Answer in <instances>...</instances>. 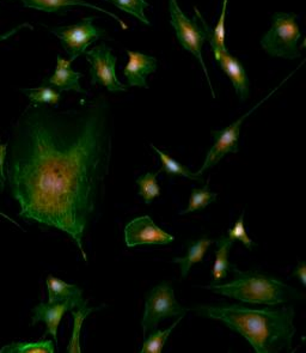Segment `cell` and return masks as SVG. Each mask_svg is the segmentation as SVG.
<instances>
[{
	"label": "cell",
	"mask_w": 306,
	"mask_h": 353,
	"mask_svg": "<svg viewBox=\"0 0 306 353\" xmlns=\"http://www.w3.org/2000/svg\"><path fill=\"white\" fill-rule=\"evenodd\" d=\"M127 54H128L130 61L123 70V74L126 76L128 85L149 89V84L146 82V78H147L150 73L156 72L157 60L153 57L143 54L139 52L127 50Z\"/></svg>",
	"instance_id": "cell-13"
},
{
	"label": "cell",
	"mask_w": 306,
	"mask_h": 353,
	"mask_svg": "<svg viewBox=\"0 0 306 353\" xmlns=\"http://www.w3.org/2000/svg\"><path fill=\"white\" fill-rule=\"evenodd\" d=\"M71 63H72L70 60L63 59V57H58L54 74L50 76V78H45L43 83L53 86L60 92L61 91H76L81 94H86V91L81 88V83H79L83 74L74 71Z\"/></svg>",
	"instance_id": "cell-14"
},
{
	"label": "cell",
	"mask_w": 306,
	"mask_h": 353,
	"mask_svg": "<svg viewBox=\"0 0 306 353\" xmlns=\"http://www.w3.org/2000/svg\"><path fill=\"white\" fill-rule=\"evenodd\" d=\"M23 5L29 9L39 10V11H43V12H60L66 8H71V6H86L90 9L97 10L103 14H107L113 17L120 26L122 29H127L126 23L121 21V19L116 16L115 14H112L110 11L102 9L97 5H92L88 3L85 0H22Z\"/></svg>",
	"instance_id": "cell-15"
},
{
	"label": "cell",
	"mask_w": 306,
	"mask_h": 353,
	"mask_svg": "<svg viewBox=\"0 0 306 353\" xmlns=\"http://www.w3.org/2000/svg\"><path fill=\"white\" fill-rule=\"evenodd\" d=\"M1 353H54V343L52 340H45L42 338L40 341L35 343H12L6 345L0 350Z\"/></svg>",
	"instance_id": "cell-23"
},
{
	"label": "cell",
	"mask_w": 306,
	"mask_h": 353,
	"mask_svg": "<svg viewBox=\"0 0 306 353\" xmlns=\"http://www.w3.org/2000/svg\"><path fill=\"white\" fill-rule=\"evenodd\" d=\"M76 310H71L73 316V330L72 336L68 343V353H81V331L83 323L86 320V317L90 315L91 312L95 310V308H90L88 307V301L84 303L79 305Z\"/></svg>",
	"instance_id": "cell-21"
},
{
	"label": "cell",
	"mask_w": 306,
	"mask_h": 353,
	"mask_svg": "<svg viewBox=\"0 0 306 353\" xmlns=\"http://www.w3.org/2000/svg\"><path fill=\"white\" fill-rule=\"evenodd\" d=\"M227 237L234 241H234H241L249 250H252V247H254V241L249 237L247 231H245V228H244V213L241 214V217L238 218V221L234 224V227L232 229H229Z\"/></svg>",
	"instance_id": "cell-28"
},
{
	"label": "cell",
	"mask_w": 306,
	"mask_h": 353,
	"mask_svg": "<svg viewBox=\"0 0 306 353\" xmlns=\"http://www.w3.org/2000/svg\"><path fill=\"white\" fill-rule=\"evenodd\" d=\"M85 301L79 299H70L66 302L59 303H40L32 309V325H37V322H45V332L42 338H45L47 334L53 336L55 344H58V328L60 322L63 320L65 312H71L84 303Z\"/></svg>",
	"instance_id": "cell-11"
},
{
	"label": "cell",
	"mask_w": 306,
	"mask_h": 353,
	"mask_svg": "<svg viewBox=\"0 0 306 353\" xmlns=\"http://www.w3.org/2000/svg\"><path fill=\"white\" fill-rule=\"evenodd\" d=\"M188 309L183 308L176 301L174 289L170 283L164 281L153 288L146 297L144 316L141 327L144 335L157 330L159 322L174 316H185Z\"/></svg>",
	"instance_id": "cell-6"
},
{
	"label": "cell",
	"mask_w": 306,
	"mask_h": 353,
	"mask_svg": "<svg viewBox=\"0 0 306 353\" xmlns=\"http://www.w3.org/2000/svg\"><path fill=\"white\" fill-rule=\"evenodd\" d=\"M47 291H48V303L66 302L70 299L83 301V291L79 286L68 284L57 276H47Z\"/></svg>",
	"instance_id": "cell-16"
},
{
	"label": "cell",
	"mask_w": 306,
	"mask_h": 353,
	"mask_svg": "<svg viewBox=\"0 0 306 353\" xmlns=\"http://www.w3.org/2000/svg\"><path fill=\"white\" fill-rule=\"evenodd\" d=\"M159 172L161 169L157 172H147L136 180V183L139 186V195L146 204H151L153 199L161 194V187L157 182Z\"/></svg>",
	"instance_id": "cell-25"
},
{
	"label": "cell",
	"mask_w": 306,
	"mask_h": 353,
	"mask_svg": "<svg viewBox=\"0 0 306 353\" xmlns=\"http://www.w3.org/2000/svg\"><path fill=\"white\" fill-rule=\"evenodd\" d=\"M107 1L115 5L123 12L134 16L135 19H139L140 22L150 26L149 19L145 14V10L150 6L146 0H107Z\"/></svg>",
	"instance_id": "cell-27"
},
{
	"label": "cell",
	"mask_w": 306,
	"mask_h": 353,
	"mask_svg": "<svg viewBox=\"0 0 306 353\" xmlns=\"http://www.w3.org/2000/svg\"><path fill=\"white\" fill-rule=\"evenodd\" d=\"M169 11H170V23L175 29L176 37L178 39L180 45L187 52L192 53L198 60V63H201L203 72L207 78L208 84L211 86L212 95L213 97H216V94L212 89L211 78H210L207 68H206L203 58V43L207 39L203 24L200 23L198 17L193 19H188L182 12L177 0H169Z\"/></svg>",
	"instance_id": "cell-5"
},
{
	"label": "cell",
	"mask_w": 306,
	"mask_h": 353,
	"mask_svg": "<svg viewBox=\"0 0 306 353\" xmlns=\"http://www.w3.org/2000/svg\"><path fill=\"white\" fill-rule=\"evenodd\" d=\"M151 148L156 151V154L161 159V162H162L161 172H165L167 176H183L190 179V180H194V181L203 182V176L196 175L195 172H190L188 168L185 167L180 162H177L176 159L170 157L169 154H165L162 150L157 149L154 145H151Z\"/></svg>",
	"instance_id": "cell-20"
},
{
	"label": "cell",
	"mask_w": 306,
	"mask_h": 353,
	"mask_svg": "<svg viewBox=\"0 0 306 353\" xmlns=\"http://www.w3.org/2000/svg\"><path fill=\"white\" fill-rule=\"evenodd\" d=\"M216 261L213 265L212 276L214 283H219L223 279H225L227 271L231 268L229 263V252L234 245V241L229 239L227 236H221V239L216 241Z\"/></svg>",
	"instance_id": "cell-17"
},
{
	"label": "cell",
	"mask_w": 306,
	"mask_h": 353,
	"mask_svg": "<svg viewBox=\"0 0 306 353\" xmlns=\"http://www.w3.org/2000/svg\"><path fill=\"white\" fill-rule=\"evenodd\" d=\"M234 281L226 284H212L206 289L229 299L249 304H265L274 307L298 299L302 294L284 281L257 272H242L234 268Z\"/></svg>",
	"instance_id": "cell-3"
},
{
	"label": "cell",
	"mask_w": 306,
	"mask_h": 353,
	"mask_svg": "<svg viewBox=\"0 0 306 353\" xmlns=\"http://www.w3.org/2000/svg\"><path fill=\"white\" fill-rule=\"evenodd\" d=\"M300 30L297 23V14L276 12L273 16L272 28L262 37L261 46L272 57L297 59L300 57L299 48Z\"/></svg>",
	"instance_id": "cell-4"
},
{
	"label": "cell",
	"mask_w": 306,
	"mask_h": 353,
	"mask_svg": "<svg viewBox=\"0 0 306 353\" xmlns=\"http://www.w3.org/2000/svg\"><path fill=\"white\" fill-rule=\"evenodd\" d=\"M0 214H1V216H3V217L6 218V219H8V221H10V222H12V223H14V224H16V222H14V221H12V219H11V218L8 217V216H6V214H4V213L0 212Z\"/></svg>",
	"instance_id": "cell-32"
},
{
	"label": "cell",
	"mask_w": 306,
	"mask_h": 353,
	"mask_svg": "<svg viewBox=\"0 0 306 353\" xmlns=\"http://www.w3.org/2000/svg\"><path fill=\"white\" fill-rule=\"evenodd\" d=\"M216 200V193H213L208 188V183L205 185L203 188H194L192 190V196L190 199V205L185 208V211H182L181 214L185 213L195 212L198 210H203L207 208L208 205L214 203Z\"/></svg>",
	"instance_id": "cell-26"
},
{
	"label": "cell",
	"mask_w": 306,
	"mask_h": 353,
	"mask_svg": "<svg viewBox=\"0 0 306 353\" xmlns=\"http://www.w3.org/2000/svg\"><path fill=\"white\" fill-rule=\"evenodd\" d=\"M175 237L156 225L151 217L144 216L131 221L125 228L127 247L141 245H169Z\"/></svg>",
	"instance_id": "cell-10"
},
{
	"label": "cell",
	"mask_w": 306,
	"mask_h": 353,
	"mask_svg": "<svg viewBox=\"0 0 306 353\" xmlns=\"http://www.w3.org/2000/svg\"><path fill=\"white\" fill-rule=\"evenodd\" d=\"M212 243H213V241L210 240V239H200V240L194 242L193 245L188 247V253H187L185 258H175L172 260L174 263L180 265L182 278L188 276L190 268L193 265L203 261L205 254H206Z\"/></svg>",
	"instance_id": "cell-19"
},
{
	"label": "cell",
	"mask_w": 306,
	"mask_h": 353,
	"mask_svg": "<svg viewBox=\"0 0 306 353\" xmlns=\"http://www.w3.org/2000/svg\"><path fill=\"white\" fill-rule=\"evenodd\" d=\"M22 92L27 96L32 104H50L57 107L61 100L60 91L45 83L40 88L22 89Z\"/></svg>",
	"instance_id": "cell-22"
},
{
	"label": "cell",
	"mask_w": 306,
	"mask_h": 353,
	"mask_svg": "<svg viewBox=\"0 0 306 353\" xmlns=\"http://www.w3.org/2000/svg\"><path fill=\"white\" fill-rule=\"evenodd\" d=\"M213 54L218 63L221 65V70L229 78L241 100H247L250 94V88H249V79L242 63L237 58L229 54L227 50L213 48Z\"/></svg>",
	"instance_id": "cell-12"
},
{
	"label": "cell",
	"mask_w": 306,
	"mask_h": 353,
	"mask_svg": "<svg viewBox=\"0 0 306 353\" xmlns=\"http://www.w3.org/2000/svg\"><path fill=\"white\" fill-rule=\"evenodd\" d=\"M200 316L218 320L248 340L257 353H278L292 349L296 327L294 309H252L239 304L203 305L195 308Z\"/></svg>",
	"instance_id": "cell-2"
},
{
	"label": "cell",
	"mask_w": 306,
	"mask_h": 353,
	"mask_svg": "<svg viewBox=\"0 0 306 353\" xmlns=\"http://www.w3.org/2000/svg\"><path fill=\"white\" fill-rule=\"evenodd\" d=\"M24 28H30V29H32V26L30 24V23L27 22L19 24V26L14 28V29H11V30H9V32H6L5 34H1V35H0V42L5 41V40H8V39H10V37H14V34H17L19 30H22V29H24Z\"/></svg>",
	"instance_id": "cell-30"
},
{
	"label": "cell",
	"mask_w": 306,
	"mask_h": 353,
	"mask_svg": "<svg viewBox=\"0 0 306 353\" xmlns=\"http://www.w3.org/2000/svg\"><path fill=\"white\" fill-rule=\"evenodd\" d=\"M280 86L275 88L274 90L272 91L269 95L265 97L261 102H258L256 105H254V107L249 110L248 113L242 115V117H241L236 123H232L231 126L223 128V130H219V131L212 132V136L214 138L216 143H214V145L212 146L211 150L208 151L206 159H205V163H203L201 169L195 172L196 175L201 176L203 172L208 170L210 168H213L216 164L219 163L221 159H224L226 154H237V152H238V138L239 134H241V128H242L244 120L248 118V117H250L252 112H254L255 109L258 108L267 99H269L270 96L274 94V91L278 90Z\"/></svg>",
	"instance_id": "cell-8"
},
{
	"label": "cell",
	"mask_w": 306,
	"mask_h": 353,
	"mask_svg": "<svg viewBox=\"0 0 306 353\" xmlns=\"http://www.w3.org/2000/svg\"><path fill=\"white\" fill-rule=\"evenodd\" d=\"M8 181L19 216L61 231L88 261L84 239L103 199L113 154L110 104H29L11 131Z\"/></svg>",
	"instance_id": "cell-1"
},
{
	"label": "cell",
	"mask_w": 306,
	"mask_h": 353,
	"mask_svg": "<svg viewBox=\"0 0 306 353\" xmlns=\"http://www.w3.org/2000/svg\"><path fill=\"white\" fill-rule=\"evenodd\" d=\"M8 156V144H3L0 141V193L5 190L6 185V172H5V161Z\"/></svg>",
	"instance_id": "cell-29"
},
{
	"label": "cell",
	"mask_w": 306,
	"mask_h": 353,
	"mask_svg": "<svg viewBox=\"0 0 306 353\" xmlns=\"http://www.w3.org/2000/svg\"><path fill=\"white\" fill-rule=\"evenodd\" d=\"M185 316H178L172 326L169 327L167 330L164 331H158L154 330L152 333L147 336V339L145 340L143 347L140 350L141 353H162L163 347L169 339V336L172 334V332L175 330V327L180 323L181 320Z\"/></svg>",
	"instance_id": "cell-24"
},
{
	"label": "cell",
	"mask_w": 306,
	"mask_h": 353,
	"mask_svg": "<svg viewBox=\"0 0 306 353\" xmlns=\"http://www.w3.org/2000/svg\"><path fill=\"white\" fill-rule=\"evenodd\" d=\"M94 17H86L74 26L50 28V32H53L60 40L71 63L79 55L84 54L91 43L107 35L104 29L94 26Z\"/></svg>",
	"instance_id": "cell-7"
},
{
	"label": "cell",
	"mask_w": 306,
	"mask_h": 353,
	"mask_svg": "<svg viewBox=\"0 0 306 353\" xmlns=\"http://www.w3.org/2000/svg\"><path fill=\"white\" fill-rule=\"evenodd\" d=\"M293 276H297L299 281H302L303 286H306V266L305 263H300L299 266L293 272Z\"/></svg>",
	"instance_id": "cell-31"
},
{
	"label": "cell",
	"mask_w": 306,
	"mask_h": 353,
	"mask_svg": "<svg viewBox=\"0 0 306 353\" xmlns=\"http://www.w3.org/2000/svg\"><path fill=\"white\" fill-rule=\"evenodd\" d=\"M86 60L90 63L91 84H99L108 91L119 92L127 91V85L122 84L116 76L117 58L105 43L96 46L85 52Z\"/></svg>",
	"instance_id": "cell-9"
},
{
	"label": "cell",
	"mask_w": 306,
	"mask_h": 353,
	"mask_svg": "<svg viewBox=\"0 0 306 353\" xmlns=\"http://www.w3.org/2000/svg\"><path fill=\"white\" fill-rule=\"evenodd\" d=\"M227 3L229 0H223V9H221V19L218 21V24L214 29H211L206 21L203 19L196 8H195V14L200 23L203 24V29L206 32V41L210 42L212 48H219V50H226L225 46V17L226 9H227Z\"/></svg>",
	"instance_id": "cell-18"
}]
</instances>
